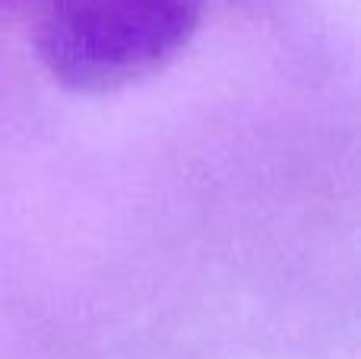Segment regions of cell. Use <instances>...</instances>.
Returning <instances> with one entry per match:
<instances>
[{
  "instance_id": "obj_2",
  "label": "cell",
  "mask_w": 361,
  "mask_h": 359,
  "mask_svg": "<svg viewBox=\"0 0 361 359\" xmlns=\"http://www.w3.org/2000/svg\"><path fill=\"white\" fill-rule=\"evenodd\" d=\"M0 4H13V0H0Z\"/></svg>"
},
{
  "instance_id": "obj_1",
  "label": "cell",
  "mask_w": 361,
  "mask_h": 359,
  "mask_svg": "<svg viewBox=\"0 0 361 359\" xmlns=\"http://www.w3.org/2000/svg\"><path fill=\"white\" fill-rule=\"evenodd\" d=\"M197 29L200 0H44L35 51L63 89L108 95L165 70Z\"/></svg>"
}]
</instances>
